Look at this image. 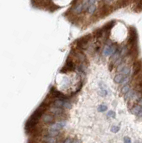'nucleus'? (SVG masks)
<instances>
[{
  "instance_id": "a878e982",
  "label": "nucleus",
  "mask_w": 142,
  "mask_h": 143,
  "mask_svg": "<svg viewBox=\"0 0 142 143\" xmlns=\"http://www.w3.org/2000/svg\"><path fill=\"white\" fill-rule=\"evenodd\" d=\"M120 130V127H118V126H113L111 128V131L114 133H116L119 131Z\"/></svg>"
},
{
  "instance_id": "f257e3e1",
  "label": "nucleus",
  "mask_w": 142,
  "mask_h": 143,
  "mask_svg": "<svg viewBox=\"0 0 142 143\" xmlns=\"http://www.w3.org/2000/svg\"><path fill=\"white\" fill-rule=\"evenodd\" d=\"M92 40V34H87L80 38H79L76 41V45L77 48L79 49L84 50L86 49L88 47V44Z\"/></svg>"
},
{
  "instance_id": "cd10ccee",
  "label": "nucleus",
  "mask_w": 142,
  "mask_h": 143,
  "mask_svg": "<svg viewBox=\"0 0 142 143\" xmlns=\"http://www.w3.org/2000/svg\"><path fill=\"white\" fill-rule=\"evenodd\" d=\"M63 107L66 108V109H70V108H71V104H70V102H65V101H64Z\"/></svg>"
},
{
  "instance_id": "423d86ee",
  "label": "nucleus",
  "mask_w": 142,
  "mask_h": 143,
  "mask_svg": "<svg viewBox=\"0 0 142 143\" xmlns=\"http://www.w3.org/2000/svg\"><path fill=\"white\" fill-rule=\"evenodd\" d=\"M142 69V60H137L134 62L133 65V75L137 76Z\"/></svg>"
},
{
  "instance_id": "f3484780",
  "label": "nucleus",
  "mask_w": 142,
  "mask_h": 143,
  "mask_svg": "<svg viewBox=\"0 0 142 143\" xmlns=\"http://www.w3.org/2000/svg\"><path fill=\"white\" fill-rule=\"evenodd\" d=\"M96 9H97V6L96 4H92V5H89V6L88 7V13L90 14H94L95 11H96Z\"/></svg>"
},
{
  "instance_id": "f03ea898",
  "label": "nucleus",
  "mask_w": 142,
  "mask_h": 143,
  "mask_svg": "<svg viewBox=\"0 0 142 143\" xmlns=\"http://www.w3.org/2000/svg\"><path fill=\"white\" fill-rule=\"evenodd\" d=\"M137 39H138V35H137V32L135 27H130L129 28V37L128 40V45L129 47H132L134 45H137Z\"/></svg>"
},
{
  "instance_id": "6e6552de",
  "label": "nucleus",
  "mask_w": 142,
  "mask_h": 143,
  "mask_svg": "<svg viewBox=\"0 0 142 143\" xmlns=\"http://www.w3.org/2000/svg\"><path fill=\"white\" fill-rule=\"evenodd\" d=\"M66 125V122L64 121H59L56 123L53 124L50 127V130H54V131H59L61 130L64 126Z\"/></svg>"
},
{
  "instance_id": "c756f323",
  "label": "nucleus",
  "mask_w": 142,
  "mask_h": 143,
  "mask_svg": "<svg viewBox=\"0 0 142 143\" xmlns=\"http://www.w3.org/2000/svg\"><path fill=\"white\" fill-rule=\"evenodd\" d=\"M124 67H125V65H124V64H122V63H121V64H119V65L117 67V71L121 72L122 71V69H124Z\"/></svg>"
},
{
  "instance_id": "7ed1b4c3",
  "label": "nucleus",
  "mask_w": 142,
  "mask_h": 143,
  "mask_svg": "<svg viewBox=\"0 0 142 143\" xmlns=\"http://www.w3.org/2000/svg\"><path fill=\"white\" fill-rule=\"evenodd\" d=\"M75 64L74 62V61L70 58L68 57V59H66V62L65 63V65L62 67L61 72H71V71H74L75 69Z\"/></svg>"
},
{
  "instance_id": "1a4fd4ad",
  "label": "nucleus",
  "mask_w": 142,
  "mask_h": 143,
  "mask_svg": "<svg viewBox=\"0 0 142 143\" xmlns=\"http://www.w3.org/2000/svg\"><path fill=\"white\" fill-rule=\"evenodd\" d=\"M73 12L76 14H79L81 13H82L84 11V4L82 2H78L77 1V4H76L74 7H73Z\"/></svg>"
},
{
  "instance_id": "f704fd0d",
  "label": "nucleus",
  "mask_w": 142,
  "mask_h": 143,
  "mask_svg": "<svg viewBox=\"0 0 142 143\" xmlns=\"http://www.w3.org/2000/svg\"><path fill=\"white\" fill-rule=\"evenodd\" d=\"M81 142L79 140H73L72 141V143H80Z\"/></svg>"
},
{
  "instance_id": "2f4dec72",
  "label": "nucleus",
  "mask_w": 142,
  "mask_h": 143,
  "mask_svg": "<svg viewBox=\"0 0 142 143\" xmlns=\"http://www.w3.org/2000/svg\"><path fill=\"white\" fill-rule=\"evenodd\" d=\"M129 77H124V80H123V82H121V84L122 85H126L128 82H129Z\"/></svg>"
},
{
  "instance_id": "f8f14e48",
  "label": "nucleus",
  "mask_w": 142,
  "mask_h": 143,
  "mask_svg": "<svg viewBox=\"0 0 142 143\" xmlns=\"http://www.w3.org/2000/svg\"><path fill=\"white\" fill-rule=\"evenodd\" d=\"M124 77H125V76L123 75V74H117V75L115 76V77H114V82L116 83V84H121V82H123Z\"/></svg>"
},
{
  "instance_id": "7c9ffc66",
  "label": "nucleus",
  "mask_w": 142,
  "mask_h": 143,
  "mask_svg": "<svg viewBox=\"0 0 142 143\" xmlns=\"http://www.w3.org/2000/svg\"><path fill=\"white\" fill-rule=\"evenodd\" d=\"M98 94H99V95H101V97H105L107 95V92L106 90H101L98 92Z\"/></svg>"
},
{
  "instance_id": "0eeeda50",
  "label": "nucleus",
  "mask_w": 142,
  "mask_h": 143,
  "mask_svg": "<svg viewBox=\"0 0 142 143\" xmlns=\"http://www.w3.org/2000/svg\"><path fill=\"white\" fill-rule=\"evenodd\" d=\"M72 52V54L80 61V62H87V57H86V56H85V54L83 53V52H82V51H77V50H73V51H71Z\"/></svg>"
},
{
  "instance_id": "aec40b11",
  "label": "nucleus",
  "mask_w": 142,
  "mask_h": 143,
  "mask_svg": "<svg viewBox=\"0 0 142 143\" xmlns=\"http://www.w3.org/2000/svg\"><path fill=\"white\" fill-rule=\"evenodd\" d=\"M119 56H120V51L117 50V51L112 55V58H111L112 62H116V61L119 58Z\"/></svg>"
},
{
  "instance_id": "393cba45",
  "label": "nucleus",
  "mask_w": 142,
  "mask_h": 143,
  "mask_svg": "<svg viewBox=\"0 0 142 143\" xmlns=\"http://www.w3.org/2000/svg\"><path fill=\"white\" fill-rule=\"evenodd\" d=\"M120 53H121V54L122 56H125L126 54H128V53H129V49H128V48L126 47H123Z\"/></svg>"
},
{
  "instance_id": "72a5a7b5",
  "label": "nucleus",
  "mask_w": 142,
  "mask_h": 143,
  "mask_svg": "<svg viewBox=\"0 0 142 143\" xmlns=\"http://www.w3.org/2000/svg\"><path fill=\"white\" fill-rule=\"evenodd\" d=\"M64 143H72V140L71 138H66Z\"/></svg>"
},
{
  "instance_id": "4468645a",
  "label": "nucleus",
  "mask_w": 142,
  "mask_h": 143,
  "mask_svg": "<svg viewBox=\"0 0 142 143\" xmlns=\"http://www.w3.org/2000/svg\"><path fill=\"white\" fill-rule=\"evenodd\" d=\"M94 37L96 39H99L103 37V31L101 28H98L94 32Z\"/></svg>"
},
{
  "instance_id": "39448f33",
  "label": "nucleus",
  "mask_w": 142,
  "mask_h": 143,
  "mask_svg": "<svg viewBox=\"0 0 142 143\" xmlns=\"http://www.w3.org/2000/svg\"><path fill=\"white\" fill-rule=\"evenodd\" d=\"M115 21L114 20H112V21H110L109 22H107L106 24H104L102 27H101V29L103 31V35L104 34H109V32H110V30L114 27V26L115 25Z\"/></svg>"
},
{
  "instance_id": "6ab92c4d",
  "label": "nucleus",
  "mask_w": 142,
  "mask_h": 143,
  "mask_svg": "<svg viewBox=\"0 0 142 143\" xmlns=\"http://www.w3.org/2000/svg\"><path fill=\"white\" fill-rule=\"evenodd\" d=\"M135 91L134 90H130L129 92H127L125 95V99H133L134 96V94H135Z\"/></svg>"
},
{
  "instance_id": "9d476101",
  "label": "nucleus",
  "mask_w": 142,
  "mask_h": 143,
  "mask_svg": "<svg viewBox=\"0 0 142 143\" xmlns=\"http://www.w3.org/2000/svg\"><path fill=\"white\" fill-rule=\"evenodd\" d=\"M43 122L45 124H52L54 122V117L51 114H45L42 116Z\"/></svg>"
},
{
  "instance_id": "b1692460",
  "label": "nucleus",
  "mask_w": 142,
  "mask_h": 143,
  "mask_svg": "<svg viewBox=\"0 0 142 143\" xmlns=\"http://www.w3.org/2000/svg\"><path fill=\"white\" fill-rule=\"evenodd\" d=\"M107 109V107L104 104H101L98 107V112H105L106 110Z\"/></svg>"
},
{
  "instance_id": "bb28decb",
  "label": "nucleus",
  "mask_w": 142,
  "mask_h": 143,
  "mask_svg": "<svg viewBox=\"0 0 142 143\" xmlns=\"http://www.w3.org/2000/svg\"><path fill=\"white\" fill-rule=\"evenodd\" d=\"M107 116H108L109 117H115V116H116V113H115L114 111L111 110V111H109V112L107 113Z\"/></svg>"
},
{
  "instance_id": "473e14b6",
  "label": "nucleus",
  "mask_w": 142,
  "mask_h": 143,
  "mask_svg": "<svg viewBox=\"0 0 142 143\" xmlns=\"http://www.w3.org/2000/svg\"><path fill=\"white\" fill-rule=\"evenodd\" d=\"M124 143H131V139L128 137H125L124 139Z\"/></svg>"
},
{
  "instance_id": "20e7f679",
  "label": "nucleus",
  "mask_w": 142,
  "mask_h": 143,
  "mask_svg": "<svg viewBox=\"0 0 142 143\" xmlns=\"http://www.w3.org/2000/svg\"><path fill=\"white\" fill-rule=\"evenodd\" d=\"M50 95L52 97L54 98H56L57 99H62V100H64L66 99H67L66 96L65 95H64L62 92L58 91L55 87H51L50 89Z\"/></svg>"
},
{
  "instance_id": "c85d7f7f",
  "label": "nucleus",
  "mask_w": 142,
  "mask_h": 143,
  "mask_svg": "<svg viewBox=\"0 0 142 143\" xmlns=\"http://www.w3.org/2000/svg\"><path fill=\"white\" fill-rule=\"evenodd\" d=\"M137 11H142V1H139L137 5Z\"/></svg>"
},
{
  "instance_id": "e433bc0d",
  "label": "nucleus",
  "mask_w": 142,
  "mask_h": 143,
  "mask_svg": "<svg viewBox=\"0 0 142 143\" xmlns=\"http://www.w3.org/2000/svg\"><path fill=\"white\" fill-rule=\"evenodd\" d=\"M139 104H140V106H141V105H142V99H140V100H139Z\"/></svg>"
},
{
  "instance_id": "412c9836",
  "label": "nucleus",
  "mask_w": 142,
  "mask_h": 143,
  "mask_svg": "<svg viewBox=\"0 0 142 143\" xmlns=\"http://www.w3.org/2000/svg\"><path fill=\"white\" fill-rule=\"evenodd\" d=\"M121 73L123 75H129L130 74V69H129V67L125 66L124 67V69H122V71L121 72Z\"/></svg>"
},
{
  "instance_id": "9b49d317",
  "label": "nucleus",
  "mask_w": 142,
  "mask_h": 143,
  "mask_svg": "<svg viewBox=\"0 0 142 143\" xmlns=\"http://www.w3.org/2000/svg\"><path fill=\"white\" fill-rule=\"evenodd\" d=\"M49 111L51 114L55 115H61L64 113V109L62 108L56 107H51L49 109Z\"/></svg>"
},
{
  "instance_id": "a211bd4d",
  "label": "nucleus",
  "mask_w": 142,
  "mask_h": 143,
  "mask_svg": "<svg viewBox=\"0 0 142 143\" xmlns=\"http://www.w3.org/2000/svg\"><path fill=\"white\" fill-rule=\"evenodd\" d=\"M103 54L104 56H109V55H111V49H110V46L109 45H106L104 50H103Z\"/></svg>"
},
{
  "instance_id": "5701e85b",
  "label": "nucleus",
  "mask_w": 142,
  "mask_h": 143,
  "mask_svg": "<svg viewBox=\"0 0 142 143\" xmlns=\"http://www.w3.org/2000/svg\"><path fill=\"white\" fill-rule=\"evenodd\" d=\"M59 134V131H54V130H49L48 132V136H50V137H55V136H57Z\"/></svg>"
},
{
  "instance_id": "ddd939ff",
  "label": "nucleus",
  "mask_w": 142,
  "mask_h": 143,
  "mask_svg": "<svg viewBox=\"0 0 142 143\" xmlns=\"http://www.w3.org/2000/svg\"><path fill=\"white\" fill-rule=\"evenodd\" d=\"M141 109H142V106H140V105H139V104H137V105L134 106V107L131 108V112L132 114H135V115H138V114H139L140 111H141Z\"/></svg>"
},
{
  "instance_id": "c9c22d12",
  "label": "nucleus",
  "mask_w": 142,
  "mask_h": 143,
  "mask_svg": "<svg viewBox=\"0 0 142 143\" xmlns=\"http://www.w3.org/2000/svg\"><path fill=\"white\" fill-rule=\"evenodd\" d=\"M138 116H139V117H142V109H141V111H140L139 114H138Z\"/></svg>"
},
{
  "instance_id": "4be33fe9",
  "label": "nucleus",
  "mask_w": 142,
  "mask_h": 143,
  "mask_svg": "<svg viewBox=\"0 0 142 143\" xmlns=\"http://www.w3.org/2000/svg\"><path fill=\"white\" fill-rule=\"evenodd\" d=\"M129 91H130V86L128 85H124V86L122 87V89H121V92H122L123 94H126V93L129 92Z\"/></svg>"
},
{
  "instance_id": "dca6fc26",
  "label": "nucleus",
  "mask_w": 142,
  "mask_h": 143,
  "mask_svg": "<svg viewBox=\"0 0 142 143\" xmlns=\"http://www.w3.org/2000/svg\"><path fill=\"white\" fill-rule=\"evenodd\" d=\"M64 103V100H62V99H56V100L53 102L54 107H59V108L63 107Z\"/></svg>"
},
{
  "instance_id": "2eb2a0df",
  "label": "nucleus",
  "mask_w": 142,
  "mask_h": 143,
  "mask_svg": "<svg viewBox=\"0 0 142 143\" xmlns=\"http://www.w3.org/2000/svg\"><path fill=\"white\" fill-rule=\"evenodd\" d=\"M43 141L45 143H56V140L54 137L50 136H45L43 138Z\"/></svg>"
}]
</instances>
